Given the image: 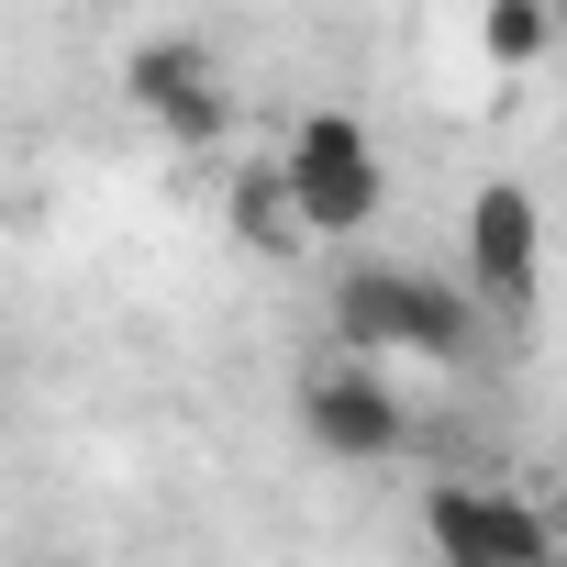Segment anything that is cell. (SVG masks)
<instances>
[{
	"label": "cell",
	"mask_w": 567,
	"mask_h": 567,
	"mask_svg": "<svg viewBox=\"0 0 567 567\" xmlns=\"http://www.w3.org/2000/svg\"><path fill=\"white\" fill-rule=\"evenodd\" d=\"M478 334V301L434 267H346L334 278V346L346 357H379V368H456Z\"/></svg>",
	"instance_id": "obj_1"
},
{
	"label": "cell",
	"mask_w": 567,
	"mask_h": 567,
	"mask_svg": "<svg viewBox=\"0 0 567 567\" xmlns=\"http://www.w3.org/2000/svg\"><path fill=\"white\" fill-rule=\"evenodd\" d=\"M278 189H290L301 234H368L390 212V167L357 112H301V134L278 145Z\"/></svg>",
	"instance_id": "obj_2"
},
{
	"label": "cell",
	"mask_w": 567,
	"mask_h": 567,
	"mask_svg": "<svg viewBox=\"0 0 567 567\" xmlns=\"http://www.w3.org/2000/svg\"><path fill=\"white\" fill-rule=\"evenodd\" d=\"M301 434L334 467H390L412 445V401L390 390L379 357H323V368H301Z\"/></svg>",
	"instance_id": "obj_3"
},
{
	"label": "cell",
	"mask_w": 567,
	"mask_h": 567,
	"mask_svg": "<svg viewBox=\"0 0 567 567\" xmlns=\"http://www.w3.org/2000/svg\"><path fill=\"white\" fill-rule=\"evenodd\" d=\"M423 545L445 567H545L556 556V523L534 501H512L501 478H434L423 489Z\"/></svg>",
	"instance_id": "obj_4"
},
{
	"label": "cell",
	"mask_w": 567,
	"mask_h": 567,
	"mask_svg": "<svg viewBox=\"0 0 567 567\" xmlns=\"http://www.w3.org/2000/svg\"><path fill=\"white\" fill-rule=\"evenodd\" d=\"M123 90H134V112H145L156 134H178V145H223V123H234V90H223V68H212L200 34H145V45L123 56Z\"/></svg>",
	"instance_id": "obj_5"
},
{
	"label": "cell",
	"mask_w": 567,
	"mask_h": 567,
	"mask_svg": "<svg viewBox=\"0 0 567 567\" xmlns=\"http://www.w3.org/2000/svg\"><path fill=\"white\" fill-rule=\"evenodd\" d=\"M534 278H545L534 189L489 178V189L467 200V301H478V312H534Z\"/></svg>",
	"instance_id": "obj_6"
},
{
	"label": "cell",
	"mask_w": 567,
	"mask_h": 567,
	"mask_svg": "<svg viewBox=\"0 0 567 567\" xmlns=\"http://www.w3.org/2000/svg\"><path fill=\"white\" fill-rule=\"evenodd\" d=\"M234 234L245 245H301V212H290V189H278V167H256V178H234Z\"/></svg>",
	"instance_id": "obj_7"
},
{
	"label": "cell",
	"mask_w": 567,
	"mask_h": 567,
	"mask_svg": "<svg viewBox=\"0 0 567 567\" xmlns=\"http://www.w3.org/2000/svg\"><path fill=\"white\" fill-rule=\"evenodd\" d=\"M478 56L489 68H534L545 56V0H489L478 12Z\"/></svg>",
	"instance_id": "obj_8"
}]
</instances>
